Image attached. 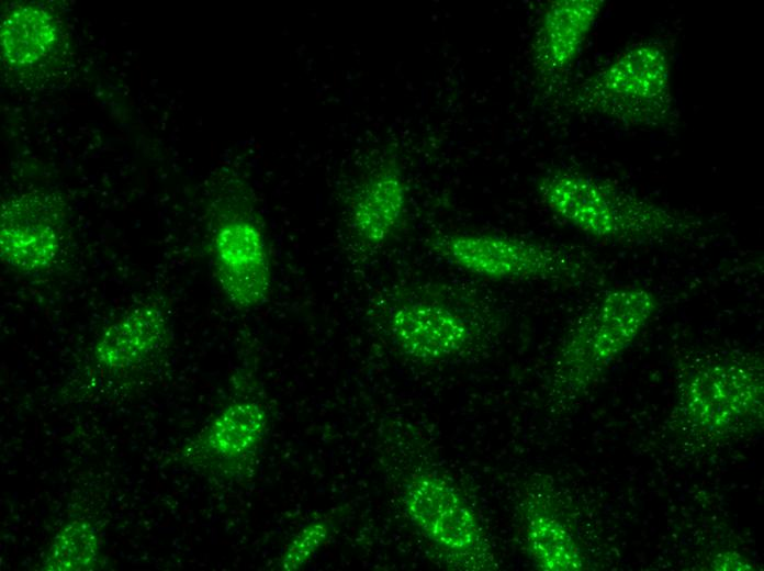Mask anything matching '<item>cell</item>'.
<instances>
[{
	"mask_svg": "<svg viewBox=\"0 0 764 571\" xmlns=\"http://www.w3.org/2000/svg\"><path fill=\"white\" fill-rule=\"evenodd\" d=\"M427 244L448 265L491 281L570 280L585 270L574 251L515 235L441 232Z\"/></svg>",
	"mask_w": 764,
	"mask_h": 571,
	"instance_id": "5",
	"label": "cell"
},
{
	"mask_svg": "<svg viewBox=\"0 0 764 571\" xmlns=\"http://www.w3.org/2000/svg\"><path fill=\"white\" fill-rule=\"evenodd\" d=\"M59 41L54 16L44 8L19 5L5 14L0 26L1 56L16 68L31 67L48 57Z\"/></svg>",
	"mask_w": 764,
	"mask_h": 571,
	"instance_id": "15",
	"label": "cell"
},
{
	"mask_svg": "<svg viewBox=\"0 0 764 571\" xmlns=\"http://www.w3.org/2000/svg\"><path fill=\"white\" fill-rule=\"evenodd\" d=\"M215 277L226 299L237 309L260 306L271 287L269 251L261 227L234 216L221 222L212 237Z\"/></svg>",
	"mask_w": 764,
	"mask_h": 571,
	"instance_id": "9",
	"label": "cell"
},
{
	"mask_svg": "<svg viewBox=\"0 0 764 571\" xmlns=\"http://www.w3.org/2000/svg\"><path fill=\"white\" fill-rule=\"evenodd\" d=\"M408 190L402 169L385 160L370 170L355 189L348 209V229L363 253L383 247L400 228Z\"/></svg>",
	"mask_w": 764,
	"mask_h": 571,
	"instance_id": "10",
	"label": "cell"
},
{
	"mask_svg": "<svg viewBox=\"0 0 764 571\" xmlns=\"http://www.w3.org/2000/svg\"><path fill=\"white\" fill-rule=\"evenodd\" d=\"M332 525L328 520L313 519L303 526L285 546L279 568L295 571L306 564L324 546L330 536Z\"/></svg>",
	"mask_w": 764,
	"mask_h": 571,
	"instance_id": "17",
	"label": "cell"
},
{
	"mask_svg": "<svg viewBox=\"0 0 764 571\" xmlns=\"http://www.w3.org/2000/svg\"><path fill=\"white\" fill-rule=\"evenodd\" d=\"M64 203L32 191L5 200L0 213V256L12 269L35 273L57 260L64 239Z\"/></svg>",
	"mask_w": 764,
	"mask_h": 571,
	"instance_id": "8",
	"label": "cell"
},
{
	"mask_svg": "<svg viewBox=\"0 0 764 571\" xmlns=\"http://www.w3.org/2000/svg\"><path fill=\"white\" fill-rule=\"evenodd\" d=\"M681 407L697 426L724 432L763 408V366L759 357L728 355L694 365L681 382Z\"/></svg>",
	"mask_w": 764,
	"mask_h": 571,
	"instance_id": "7",
	"label": "cell"
},
{
	"mask_svg": "<svg viewBox=\"0 0 764 571\" xmlns=\"http://www.w3.org/2000/svg\"><path fill=\"white\" fill-rule=\"evenodd\" d=\"M269 417L257 401H237L225 406L199 438L200 448L222 461L250 458L267 433Z\"/></svg>",
	"mask_w": 764,
	"mask_h": 571,
	"instance_id": "13",
	"label": "cell"
},
{
	"mask_svg": "<svg viewBox=\"0 0 764 571\" xmlns=\"http://www.w3.org/2000/svg\"><path fill=\"white\" fill-rule=\"evenodd\" d=\"M490 317L479 294L437 283L394 300L385 313L393 345L420 363L458 359L476 346Z\"/></svg>",
	"mask_w": 764,
	"mask_h": 571,
	"instance_id": "3",
	"label": "cell"
},
{
	"mask_svg": "<svg viewBox=\"0 0 764 571\" xmlns=\"http://www.w3.org/2000/svg\"><path fill=\"white\" fill-rule=\"evenodd\" d=\"M604 7V0L548 2L531 42L532 65L541 78L554 80L566 74Z\"/></svg>",
	"mask_w": 764,
	"mask_h": 571,
	"instance_id": "11",
	"label": "cell"
},
{
	"mask_svg": "<svg viewBox=\"0 0 764 571\" xmlns=\"http://www.w3.org/2000/svg\"><path fill=\"white\" fill-rule=\"evenodd\" d=\"M572 103L626 125L662 123L673 103L667 49L653 41L628 46L576 88Z\"/></svg>",
	"mask_w": 764,
	"mask_h": 571,
	"instance_id": "4",
	"label": "cell"
},
{
	"mask_svg": "<svg viewBox=\"0 0 764 571\" xmlns=\"http://www.w3.org/2000/svg\"><path fill=\"white\" fill-rule=\"evenodd\" d=\"M97 528L86 519H75L54 537L43 561L46 571L91 570L100 556Z\"/></svg>",
	"mask_w": 764,
	"mask_h": 571,
	"instance_id": "16",
	"label": "cell"
},
{
	"mask_svg": "<svg viewBox=\"0 0 764 571\" xmlns=\"http://www.w3.org/2000/svg\"><path fill=\"white\" fill-rule=\"evenodd\" d=\"M658 309V296L642 286H621L599 295L563 340L553 369L554 396L568 400L587 391L633 344Z\"/></svg>",
	"mask_w": 764,
	"mask_h": 571,
	"instance_id": "2",
	"label": "cell"
},
{
	"mask_svg": "<svg viewBox=\"0 0 764 571\" xmlns=\"http://www.w3.org/2000/svg\"><path fill=\"white\" fill-rule=\"evenodd\" d=\"M712 569L716 570H751L752 564L746 562L745 559L741 558L735 553H724L715 559L711 564Z\"/></svg>",
	"mask_w": 764,
	"mask_h": 571,
	"instance_id": "18",
	"label": "cell"
},
{
	"mask_svg": "<svg viewBox=\"0 0 764 571\" xmlns=\"http://www.w3.org/2000/svg\"><path fill=\"white\" fill-rule=\"evenodd\" d=\"M402 502L416 529L449 562L465 570L496 568L476 515L440 473L428 469L412 473L403 484Z\"/></svg>",
	"mask_w": 764,
	"mask_h": 571,
	"instance_id": "6",
	"label": "cell"
},
{
	"mask_svg": "<svg viewBox=\"0 0 764 571\" xmlns=\"http://www.w3.org/2000/svg\"><path fill=\"white\" fill-rule=\"evenodd\" d=\"M167 338L168 321L162 309L141 304L101 333L94 344V359L108 371H127L153 358Z\"/></svg>",
	"mask_w": 764,
	"mask_h": 571,
	"instance_id": "12",
	"label": "cell"
},
{
	"mask_svg": "<svg viewBox=\"0 0 764 571\" xmlns=\"http://www.w3.org/2000/svg\"><path fill=\"white\" fill-rule=\"evenodd\" d=\"M537 193L558 219L591 238L637 246L683 236L696 222L616 182L572 168L540 177Z\"/></svg>",
	"mask_w": 764,
	"mask_h": 571,
	"instance_id": "1",
	"label": "cell"
},
{
	"mask_svg": "<svg viewBox=\"0 0 764 571\" xmlns=\"http://www.w3.org/2000/svg\"><path fill=\"white\" fill-rule=\"evenodd\" d=\"M524 516L528 552L538 569H584L585 560L573 535L543 499L528 496L524 505Z\"/></svg>",
	"mask_w": 764,
	"mask_h": 571,
	"instance_id": "14",
	"label": "cell"
}]
</instances>
